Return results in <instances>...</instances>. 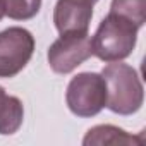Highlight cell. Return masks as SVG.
Returning a JSON list of instances; mask_svg holds the SVG:
<instances>
[{
	"instance_id": "obj_1",
	"label": "cell",
	"mask_w": 146,
	"mask_h": 146,
	"mask_svg": "<svg viewBox=\"0 0 146 146\" xmlns=\"http://www.w3.org/2000/svg\"><path fill=\"white\" fill-rule=\"evenodd\" d=\"M102 78L107 86V108L117 115L136 113L144 102V90L137 70L119 62H108L103 67Z\"/></svg>"
},
{
	"instance_id": "obj_2",
	"label": "cell",
	"mask_w": 146,
	"mask_h": 146,
	"mask_svg": "<svg viewBox=\"0 0 146 146\" xmlns=\"http://www.w3.org/2000/svg\"><path fill=\"white\" fill-rule=\"evenodd\" d=\"M137 31L139 28L132 21L108 12L91 38L93 55L103 62H119L127 58L136 46Z\"/></svg>"
},
{
	"instance_id": "obj_3",
	"label": "cell",
	"mask_w": 146,
	"mask_h": 146,
	"mask_svg": "<svg viewBox=\"0 0 146 146\" xmlns=\"http://www.w3.org/2000/svg\"><path fill=\"white\" fill-rule=\"evenodd\" d=\"M69 110L83 119L98 115L107 107V86L102 74L79 72L70 79L65 91Z\"/></svg>"
},
{
	"instance_id": "obj_4",
	"label": "cell",
	"mask_w": 146,
	"mask_h": 146,
	"mask_svg": "<svg viewBox=\"0 0 146 146\" xmlns=\"http://www.w3.org/2000/svg\"><path fill=\"white\" fill-rule=\"evenodd\" d=\"M35 52V36L19 26L0 31V78H14L28 65Z\"/></svg>"
},
{
	"instance_id": "obj_5",
	"label": "cell",
	"mask_w": 146,
	"mask_h": 146,
	"mask_svg": "<svg viewBox=\"0 0 146 146\" xmlns=\"http://www.w3.org/2000/svg\"><path fill=\"white\" fill-rule=\"evenodd\" d=\"M93 55L90 33H65L60 35L48 48V64L57 74H69L76 70Z\"/></svg>"
},
{
	"instance_id": "obj_6",
	"label": "cell",
	"mask_w": 146,
	"mask_h": 146,
	"mask_svg": "<svg viewBox=\"0 0 146 146\" xmlns=\"http://www.w3.org/2000/svg\"><path fill=\"white\" fill-rule=\"evenodd\" d=\"M98 0H58L53 9V23L60 35L88 33L93 5Z\"/></svg>"
},
{
	"instance_id": "obj_7",
	"label": "cell",
	"mask_w": 146,
	"mask_h": 146,
	"mask_svg": "<svg viewBox=\"0 0 146 146\" xmlns=\"http://www.w3.org/2000/svg\"><path fill=\"white\" fill-rule=\"evenodd\" d=\"M84 146H103V144H143V137L139 136H132L129 132H125L124 129L117 127V125H110V124H103V125H95L91 127L84 139H83Z\"/></svg>"
},
{
	"instance_id": "obj_8",
	"label": "cell",
	"mask_w": 146,
	"mask_h": 146,
	"mask_svg": "<svg viewBox=\"0 0 146 146\" xmlns=\"http://www.w3.org/2000/svg\"><path fill=\"white\" fill-rule=\"evenodd\" d=\"M24 119V107L17 96L7 95L4 103L0 105V134L11 136L19 131Z\"/></svg>"
},
{
	"instance_id": "obj_9",
	"label": "cell",
	"mask_w": 146,
	"mask_h": 146,
	"mask_svg": "<svg viewBox=\"0 0 146 146\" xmlns=\"http://www.w3.org/2000/svg\"><path fill=\"white\" fill-rule=\"evenodd\" d=\"M0 7L9 19L28 21L40 12L41 0H0Z\"/></svg>"
},
{
	"instance_id": "obj_10",
	"label": "cell",
	"mask_w": 146,
	"mask_h": 146,
	"mask_svg": "<svg viewBox=\"0 0 146 146\" xmlns=\"http://www.w3.org/2000/svg\"><path fill=\"white\" fill-rule=\"evenodd\" d=\"M110 12L132 21L137 28H143L146 21V0H112Z\"/></svg>"
},
{
	"instance_id": "obj_11",
	"label": "cell",
	"mask_w": 146,
	"mask_h": 146,
	"mask_svg": "<svg viewBox=\"0 0 146 146\" xmlns=\"http://www.w3.org/2000/svg\"><path fill=\"white\" fill-rule=\"evenodd\" d=\"M5 96H7V93H5V90L0 86V105L4 103V100H5Z\"/></svg>"
},
{
	"instance_id": "obj_12",
	"label": "cell",
	"mask_w": 146,
	"mask_h": 146,
	"mask_svg": "<svg viewBox=\"0 0 146 146\" xmlns=\"http://www.w3.org/2000/svg\"><path fill=\"white\" fill-rule=\"evenodd\" d=\"M4 17V12H2V7H0V19H2Z\"/></svg>"
}]
</instances>
